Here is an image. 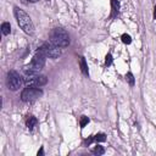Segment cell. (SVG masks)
I'll list each match as a JSON object with an SVG mask.
<instances>
[{
  "mask_svg": "<svg viewBox=\"0 0 156 156\" xmlns=\"http://www.w3.org/2000/svg\"><path fill=\"white\" fill-rule=\"evenodd\" d=\"M111 9H112L111 17H116L117 13H118V10H119V2H118V0H111Z\"/></svg>",
  "mask_w": 156,
  "mask_h": 156,
  "instance_id": "8",
  "label": "cell"
},
{
  "mask_svg": "<svg viewBox=\"0 0 156 156\" xmlns=\"http://www.w3.org/2000/svg\"><path fill=\"white\" fill-rule=\"evenodd\" d=\"M49 41L58 48H66L69 45V35L62 28H54L49 33Z\"/></svg>",
  "mask_w": 156,
  "mask_h": 156,
  "instance_id": "2",
  "label": "cell"
},
{
  "mask_svg": "<svg viewBox=\"0 0 156 156\" xmlns=\"http://www.w3.org/2000/svg\"><path fill=\"white\" fill-rule=\"evenodd\" d=\"M37 118L34 117V116H29L28 118H27V121H26V126L29 128V129H33V127L37 124Z\"/></svg>",
  "mask_w": 156,
  "mask_h": 156,
  "instance_id": "9",
  "label": "cell"
},
{
  "mask_svg": "<svg viewBox=\"0 0 156 156\" xmlns=\"http://www.w3.org/2000/svg\"><path fill=\"white\" fill-rule=\"evenodd\" d=\"M105 58H106V60H105V63H106V66H110V65L112 63V56H111V54H107Z\"/></svg>",
  "mask_w": 156,
  "mask_h": 156,
  "instance_id": "17",
  "label": "cell"
},
{
  "mask_svg": "<svg viewBox=\"0 0 156 156\" xmlns=\"http://www.w3.org/2000/svg\"><path fill=\"white\" fill-rule=\"evenodd\" d=\"M26 78L24 82L27 85H33V87H43L48 83V78L44 74H39L37 71H32L29 68L26 69Z\"/></svg>",
  "mask_w": 156,
  "mask_h": 156,
  "instance_id": "3",
  "label": "cell"
},
{
  "mask_svg": "<svg viewBox=\"0 0 156 156\" xmlns=\"http://www.w3.org/2000/svg\"><path fill=\"white\" fill-rule=\"evenodd\" d=\"M38 155H44V150H43V147H40V150L38 151Z\"/></svg>",
  "mask_w": 156,
  "mask_h": 156,
  "instance_id": "18",
  "label": "cell"
},
{
  "mask_svg": "<svg viewBox=\"0 0 156 156\" xmlns=\"http://www.w3.org/2000/svg\"><path fill=\"white\" fill-rule=\"evenodd\" d=\"M43 95V90L37 88V87H33V85H29L27 88H24L21 93V99L26 102H29V101H34L37 99H39L40 96Z\"/></svg>",
  "mask_w": 156,
  "mask_h": 156,
  "instance_id": "4",
  "label": "cell"
},
{
  "mask_svg": "<svg viewBox=\"0 0 156 156\" xmlns=\"http://www.w3.org/2000/svg\"><path fill=\"white\" fill-rule=\"evenodd\" d=\"M79 66H80V69H82L83 74L88 76V66H87V62H85V58L84 57H80L79 58Z\"/></svg>",
  "mask_w": 156,
  "mask_h": 156,
  "instance_id": "10",
  "label": "cell"
},
{
  "mask_svg": "<svg viewBox=\"0 0 156 156\" xmlns=\"http://www.w3.org/2000/svg\"><path fill=\"white\" fill-rule=\"evenodd\" d=\"M45 58H46L45 55H43L41 52L37 51V54L33 56V58H32L30 65H29L28 68L32 69V71H37V72H39V71L44 67V65H45Z\"/></svg>",
  "mask_w": 156,
  "mask_h": 156,
  "instance_id": "7",
  "label": "cell"
},
{
  "mask_svg": "<svg viewBox=\"0 0 156 156\" xmlns=\"http://www.w3.org/2000/svg\"><path fill=\"white\" fill-rule=\"evenodd\" d=\"M94 140H95V141H98V143L105 141V140H106V135H105L104 133H99V134H96V135L94 136Z\"/></svg>",
  "mask_w": 156,
  "mask_h": 156,
  "instance_id": "13",
  "label": "cell"
},
{
  "mask_svg": "<svg viewBox=\"0 0 156 156\" xmlns=\"http://www.w3.org/2000/svg\"><path fill=\"white\" fill-rule=\"evenodd\" d=\"M13 12H15L16 21H17L18 26L21 27V29L27 34H33L34 33V24H33L30 17L20 7H15Z\"/></svg>",
  "mask_w": 156,
  "mask_h": 156,
  "instance_id": "1",
  "label": "cell"
},
{
  "mask_svg": "<svg viewBox=\"0 0 156 156\" xmlns=\"http://www.w3.org/2000/svg\"><path fill=\"white\" fill-rule=\"evenodd\" d=\"M105 152V149L102 147V146H100V145H98V146H95L94 149H93V154H95V155H102Z\"/></svg>",
  "mask_w": 156,
  "mask_h": 156,
  "instance_id": "12",
  "label": "cell"
},
{
  "mask_svg": "<svg viewBox=\"0 0 156 156\" xmlns=\"http://www.w3.org/2000/svg\"><path fill=\"white\" fill-rule=\"evenodd\" d=\"M6 84L9 87L10 90H17L22 87L23 84V80H22V77L16 72V71H10L7 73V78H6Z\"/></svg>",
  "mask_w": 156,
  "mask_h": 156,
  "instance_id": "6",
  "label": "cell"
},
{
  "mask_svg": "<svg viewBox=\"0 0 156 156\" xmlns=\"http://www.w3.org/2000/svg\"><path fill=\"white\" fill-rule=\"evenodd\" d=\"M88 122H89V118H88L87 116H82V118H80V123H79V124H80V127H84Z\"/></svg>",
  "mask_w": 156,
  "mask_h": 156,
  "instance_id": "16",
  "label": "cell"
},
{
  "mask_svg": "<svg viewBox=\"0 0 156 156\" xmlns=\"http://www.w3.org/2000/svg\"><path fill=\"white\" fill-rule=\"evenodd\" d=\"M122 41L124 43V44H130L132 43V38H130V35L129 34H122Z\"/></svg>",
  "mask_w": 156,
  "mask_h": 156,
  "instance_id": "14",
  "label": "cell"
},
{
  "mask_svg": "<svg viewBox=\"0 0 156 156\" xmlns=\"http://www.w3.org/2000/svg\"><path fill=\"white\" fill-rule=\"evenodd\" d=\"M126 79L128 80V83H129L130 85H134V77H133V74H132L130 72H128V73L126 74Z\"/></svg>",
  "mask_w": 156,
  "mask_h": 156,
  "instance_id": "15",
  "label": "cell"
},
{
  "mask_svg": "<svg viewBox=\"0 0 156 156\" xmlns=\"http://www.w3.org/2000/svg\"><path fill=\"white\" fill-rule=\"evenodd\" d=\"M154 18L156 20V6H155V9H154Z\"/></svg>",
  "mask_w": 156,
  "mask_h": 156,
  "instance_id": "19",
  "label": "cell"
},
{
  "mask_svg": "<svg viewBox=\"0 0 156 156\" xmlns=\"http://www.w3.org/2000/svg\"><path fill=\"white\" fill-rule=\"evenodd\" d=\"M37 51L41 52L43 55H45L46 57H50V58H57V57L61 55L60 48L56 46V45H54V44L50 43V41H49V43H44L43 45H40Z\"/></svg>",
  "mask_w": 156,
  "mask_h": 156,
  "instance_id": "5",
  "label": "cell"
},
{
  "mask_svg": "<svg viewBox=\"0 0 156 156\" xmlns=\"http://www.w3.org/2000/svg\"><path fill=\"white\" fill-rule=\"evenodd\" d=\"M29 1H30V2H37L38 0H29Z\"/></svg>",
  "mask_w": 156,
  "mask_h": 156,
  "instance_id": "20",
  "label": "cell"
},
{
  "mask_svg": "<svg viewBox=\"0 0 156 156\" xmlns=\"http://www.w3.org/2000/svg\"><path fill=\"white\" fill-rule=\"evenodd\" d=\"M10 32H11V26H10V23H9V22H4V23L1 24V33H2L4 35H7V34H10Z\"/></svg>",
  "mask_w": 156,
  "mask_h": 156,
  "instance_id": "11",
  "label": "cell"
}]
</instances>
